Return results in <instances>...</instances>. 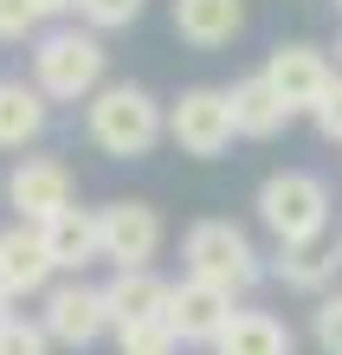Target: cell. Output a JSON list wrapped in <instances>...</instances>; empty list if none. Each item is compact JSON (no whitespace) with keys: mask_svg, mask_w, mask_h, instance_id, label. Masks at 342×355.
Returning <instances> with one entry per match:
<instances>
[{"mask_svg":"<svg viewBox=\"0 0 342 355\" xmlns=\"http://www.w3.org/2000/svg\"><path fill=\"white\" fill-rule=\"evenodd\" d=\"M84 130H91V142H97L103 155L136 162V155H148V149L168 136V110H162L142 85H103V91H91Z\"/></svg>","mask_w":342,"mask_h":355,"instance_id":"obj_1","label":"cell"},{"mask_svg":"<svg viewBox=\"0 0 342 355\" xmlns=\"http://www.w3.org/2000/svg\"><path fill=\"white\" fill-rule=\"evenodd\" d=\"M330 187L304 175V168H284V175H271L259 187V220L271 226V239L277 245H316L323 239V226H330Z\"/></svg>","mask_w":342,"mask_h":355,"instance_id":"obj_2","label":"cell"},{"mask_svg":"<svg viewBox=\"0 0 342 355\" xmlns=\"http://www.w3.org/2000/svg\"><path fill=\"white\" fill-rule=\"evenodd\" d=\"M181 259L194 278L207 284H220V291H252L259 284V252H252V239L239 233L232 220H194L187 226V239H181Z\"/></svg>","mask_w":342,"mask_h":355,"instance_id":"obj_3","label":"cell"},{"mask_svg":"<svg viewBox=\"0 0 342 355\" xmlns=\"http://www.w3.org/2000/svg\"><path fill=\"white\" fill-rule=\"evenodd\" d=\"M33 85L46 97H58V103H78V97L103 91V46H97V33H46L39 52H33Z\"/></svg>","mask_w":342,"mask_h":355,"instance_id":"obj_4","label":"cell"},{"mask_svg":"<svg viewBox=\"0 0 342 355\" xmlns=\"http://www.w3.org/2000/svg\"><path fill=\"white\" fill-rule=\"evenodd\" d=\"M168 136H175L187 155H200V162L226 155V142L239 136V123H232V97L226 91H207V85L181 91L175 110H168Z\"/></svg>","mask_w":342,"mask_h":355,"instance_id":"obj_5","label":"cell"},{"mask_svg":"<svg viewBox=\"0 0 342 355\" xmlns=\"http://www.w3.org/2000/svg\"><path fill=\"white\" fill-rule=\"evenodd\" d=\"M97 233H103V259H110L117 271L148 265L162 252V214L148 200H110V207H97Z\"/></svg>","mask_w":342,"mask_h":355,"instance_id":"obj_6","label":"cell"},{"mask_svg":"<svg viewBox=\"0 0 342 355\" xmlns=\"http://www.w3.org/2000/svg\"><path fill=\"white\" fill-rule=\"evenodd\" d=\"M226 323H232V291L194 278V271L168 291V329H175L181 343H220Z\"/></svg>","mask_w":342,"mask_h":355,"instance_id":"obj_7","label":"cell"},{"mask_svg":"<svg viewBox=\"0 0 342 355\" xmlns=\"http://www.w3.org/2000/svg\"><path fill=\"white\" fill-rule=\"evenodd\" d=\"M46 329H52V343H65V349H91L103 329H117L110 323V297L91 284H58L46 291Z\"/></svg>","mask_w":342,"mask_h":355,"instance_id":"obj_8","label":"cell"},{"mask_svg":"<svg viewBox=\"0 0 342 355\" xmlns=\"http://www.w3.org/2000/svg\"><path fill=\"white\" fill-rule=\"evenodd\" d=\"M7 207H13L19 220L46 226L52 214H65V207H71V168H65V162H46V155L19 162V168L7 175Z\"/></svg>","mask_w":342,"mask_h":355,"instance_id":"obj_9","label":"cell"},{"mask_svg":"<svg viewBox=\"0 0 342 355\" xmlns=\"http://www.w3.org/2000/svg\"><path fill=\"white\" fill-rule=\"evenodd\" d=\"M265 78L277 85V97H284L291 110H316V103H323V91L336 85L330 58L316 52V46H277V52L265 58Z\"/></svg>","mask_w":342,"mask_h":355,"instance_id":"obj_10","label":"cell"},{"mask_svg":"<svg viewBox=\"0 0 342 355\" xmlns=\"http://www.w3.org/2000/svg\"><path fill=\"white\" fill-rule=\"evenodd\" d=\"M52 245L46 233L26 220V226H13V233H0V284L13 291V297H39V291L52 284Z\"/></svg>","mask_w":342,"mask_h":355,"instance_id":"obj_11","label":"cell"},{"mask_svg":"<svg viewBox=\"0 0 342 355\" xmlns=\"http://www.w3.org/2000/svg\"><path fill=\"white\" fill-rule=\"evenodd\" d=\"M168 278H155L148 265H130V271H117L110 284H103V297H110V323L117 329H130V323H162L168 317Z\"/></svg>","mask_w":342,"mask_h":355,"instance_id":"obj_12","label":"cell"},{"mask_svg":"<svg viewBox=\"0 0 342 355\" xmlns=\"http://www.w3.org/2000/svg\"><path fill=\"white\" fill-rule=\"evenodd\" d=\"M246 26V0H175V33L187 39V46H232Z\"/></svg>","mask_w":342,"mask_h":355,"instance_id":"obj_13","label":"cell"},{"mask_svg":"<svg viewBox=\"0 0 342 355\" xmlns=\"http://www.w3.org/2000/svg\"><path fill=\"white\" fill-rule=\"evenodd\" d=\"M232 97V123H239V136H252V142H265V136H277L284 123L297 116L284 97H277V85L259 71V78H239V85L226 91Z\"/></svg>","mask_w":342,"mask_h":355,"instance_id":"obj_14","label":"cell"},{"mask_svg":"<svg viewBox=\"0 0 342 355\" xmlns=\"http://www.w3.org/2000/svg\"><path fill=\"white\" fill-rule=\"evenodd\" d=\"M46 245H52V265L58 271H84L91 259H103V233H97V214H84V207H65V214H52L46 226Z\"/></svg>","mask_w":342,"mask_h":355,"instance_id":"obj_15","label":"cell"},{"mask_svg":"<svg viewBox=\"0 0 342 355\" xmlns=\"http://www.w3.org/2000/svg\"><path fill=\"white\" fill-rule=\"evenodd\" d=\"M46 130V91L26 78H0V149H26Z\"/></svg>","mask_w":342,"mask_h":355,"instance_id":"obj_16","label":"cell"},{"mask_svg":"<svg viewBox=\"0 0 342 355\" xmlns=\"http://www.w3.org/2000/svg\"><path fill=\"white\" fill-rule=\"evenodd\" d=\"M213 355H291V329L277 317H265V310H232Z\"/></svg>","mask_w":342,"mask_h":355,"instance_id":"obj_17","label":"cell"},{"mask_svg":"<svg viewBox=\"0 0 342 355\" xmlns=\"http://www.w3.org/2000/svg\"><path fill=\"white\" fill-rule=\"evenodd\" d=\"M277 278H284L291 291H323L336 278V259L310 252V245H284V259H277Z\"/></svg>","mask_w":342,"mask_h":355,"instance_id":"obj_18","label":"cell"},{"mask_svg":"<svg viewBox=\"0 0 342 355\" xmlns=\"http://www.w3.org/2000/svg\"><path fill=\"white\" fill-rule=\"evenodd\" d=\"M175 329H168V317L162 323H130V329H117V349L123 355H175Z\"/></svg>","mask_w":342,"mask_h":355,"instance_id":"obj_19","label":"cell"},{"mask_svg":"<svg viewBox=\"0 0 342 355\" xmlns=\"http://www.w3.org/2000/svg\"><path fill=\"white\" fill-rule=\"evenodd\" d=\"M52 329L46 323H26V317H0V355H46Z\"/></svg>","mask_w":342,"mask_h":355,"instance_id":"obj_20","label":"cell"},{"mask_svg":"<svg viewBox=\"0 0 342 355\" xmlns=\"http://www.w3.org/2000/svg\"><path fill=\"white\" fill-rule=\"evenodd\" d=\"M78 13L91 19V26L110 33V26H136V19H142V0H78Z\"/></svg>","mask_w":342,"mask_h":355,"instance_id":"obj_21","label":"cell"},{"mask_svg":"<svg viewBox=\"0 0 342 355\" xmlns=\"http://www.w3.org/2000/svg\"><path fill=\"white\" fill-rule=\"evenodd\" d=\"M39 19H46V13H39L33 0H0V39H26Z\"/></svg>","mask_w":342,"mask_h":355,"instance_id":"obj_22","label":"cell"},{"mask_svg":"<svg viewBox=\"0 0 342 355\" xmlns=\"http://www.w3.org/2000/svg\"><path fill=\"white\" fill-rule=\"evenodd\" d=\"M316 343H323V355H342V297L316 304Z\"/></svg>","mask_w":342,"mask_h":355,"instance_id":"obj_23","label":"cell"},{"mask_svg":"<svg viewBox=\"0 0 342 355\" xmlns=\"http://www.w3.org/2000/svg\"><path fill=\"white\" fill-rule=\"evenodd\" d=\"M310 116H316V130H323V142H342V78L323 91V103H316Z\"/></svg>","mask_w":342,"mask_h":355,"instance_id":"obj_24","label":"cell"},{"mask_svg":"<svg viewBox=\"0 0 342 355\" xmlns=\"http://www.w3.org/2000/svg\"><path fill=\"white\" fill-rule=\"evenodd\" d=\"M33 7H39V13H46V19H52V13H71V7H78V0H33Z\"/></svg>","mask_w":342,"mask_h":355,"instance_id":"obj_25","label":"cell"},{"mask_svg":"<svg viewBox=\"0 0 342 355\" xmlns=\"http://www.w3.org/2000/svg\"><path fill=\"white\" fill-rule=\"evenodd\" d=\"M7 304H13V291H7V284H0V317H7Z\"/></svg>","mask_w":342,"mask_h":355,"instance_id":"obj_26","label":"cell"},{"mask_svg":"<svg viewBox=\"0 0 342 355\" xmlns=\"http://www.w3.org/2000/svg\"><path fill=\"white\" fill-rule=\"evenodd\" d=\"M336 7H342V0H336Z\"/></svg>","mask_w":342,"mask_h":355,"instance_id":"obj_27","label":"cell"},{"mask_svg":"<svg viewBox=\"0 0 342 355\" xmlns=\"http://www.w3.org/2000/svg\"><path fill=\"white\" fill-rule=\"evenodd\" d=\"M336 52H342V46H336Z\"/></svg>","mask_w":342,"mask_h":355,"instance_id":"obj_28","label":"cell"}]
</instances>
